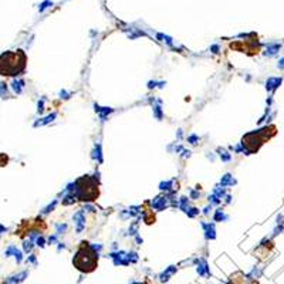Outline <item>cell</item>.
Instances as JSON below:
<instances>
[{
	"label": "cell",
	"mask_w": 284,
	"mask_h": 284,
	"mask_svg": "<svg viewBox=\"0 0 284 284\" xmlns=\"http://www.w3.org/2000/svg\"><path fill=\"white\" fill-rule=\"evenodd\" d=\"M0 95H2V98H7V88H6L5 83L0 84Z\"/></svg>",
	"instance_id": "obj_3"
},
{
	"label": "cell",
	"mask_w": 284,
	"mask_h": 284,
	"mask_svg": "<svg viewBox=\"0 0 284 284\" xmlns=\"http://www.w3.org/2000/svg\"><path fill=\"white\" fill-rule=\"evenodd\" d=\"M135 284H146V283H135Z\"/></svg>",
	"instance_id": "obj_5"
},
{
	"label": "cell",
	"mask_w": 284,
	"mask_h": 284,
	"mask_svg": "<svg viewBox=\"0 0 284 284\" xmlns=\"http://www.w3.org/2000/svg\"><path fill=\"white\" fill-rule=\"evenodd\" d=\"M73 264L75 266V269H78L83 273H91L97 269L98 264V254L88 243H83L81 247L78 249V252L75 253Z\"/></svg>",
	"instance_id": "obj_2"
},
{
	"label": "cell",
	"mask_w": 284,
	"mask_h": 284,
	"mask_svg": "<svg viewBox=\"0 0 284 284\" xmlns=\"http://www.w3.org/2000/svg\"><path fill=\"white\" fill-rule=\"evenodd\" d=\"M21 85H23V81H14L13 83V90L16 93H20L21 91Z\"/></svg>",
	"instance_id": "obj_4"
},
{
	"label": "cell",
	"mask_w": 284,
	"mask_h": 284,
	"mask_svg": "<svg viewBox=\"0 0 284 284\" xmlns=\"http://www.w3.org/2000/svg\"><path fill=\"white\" fill-rule=\"evenodd\" d=\"M26 68V54L21 50L6 51L0 56V75L13 77L21 74Z\"/></svg>",
	"instance_id": "obj_1"
}]
</instances>
